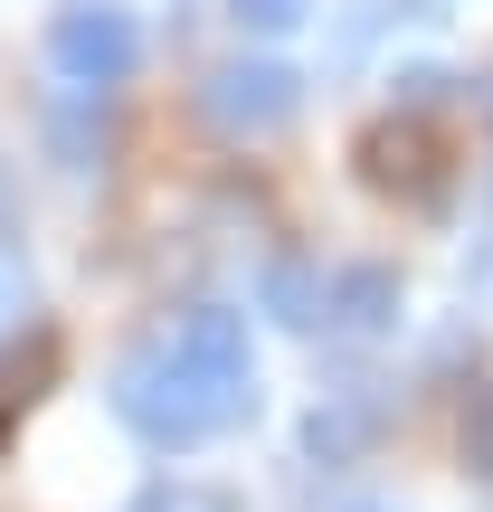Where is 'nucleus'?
Here are the masks:
<instances>
[{
	"mask_svg": "<svg viewBox=\"0 0 493 512\" xmlns=\"http://www.w3.org/2000/svg\"><path fill=\"white\" fill-rule=\"evenodd\" d=\"M114 418H124L143 446L181 456V446H209V437H228L238 418H256V389L200 380L171 342H152V351H133V361L114 370Z\"/></svg>",
	"mask_w": 493,
	"mask_h": 512,
	"instance_id": "obj_1",
	"label": "nucleus"
},
{
	"mask_svg": "<svg viewBox=\"0 0 493 512\" xmlns=\"http://www.w3.org/2000/svg\"><path fill=\"white\" fill-rule=\"evenodd\" d=\"M171 351H181L200 380L256 389V361H247V313H228V304H190V313H181V332H171Z\"/></svg>",
	"mask_w": 493,
	"mask_h": 512,
	"instance_id": "obj_5",
	"label": "nucleus"
},
{
	"mask_svg": "<svg viewBox=\"0 0 493 512\" xmlns=\"http://www.w3.org/2000/svg\"><path fill=\"white\" fill-rule=\"evenodd\" d=\"M19 313H29V275H19V256H10V247H0V332H10Z\"/></svg>",
	"mask_w": 493,
	"mask_h": 512,
	"instance_id": "obj_12",
	"label": "nucleus"
},
{
	"mask_svg": "<svg viewBox=\"0 0 493 512\" xmlns=\"http://www.w3.org/2000/svg\"><path fill=\"white\" fill-rule=\"evenodd\" d=\"M266 313L294 323V332H313V323H323V275H313L304 256H275V266H266Z\"/></svg>",
	"mask_w": 493,
	"mask_h": 512,
	"instance_id": "obj_7",
	"label": "nucleus"
},
{
	"mask_svg": "<svg viewBox=\"0 0 493 512\" xmlns=\"http://www.w3.org/2000/svg\"><path fill=\"white\" fill-rule=\"evenodd\" d=\"M361 181L399 190V200H437V143H427L418 114H389V124L361 133Z\"/></svg>",
	"mask_w": 493,
	"mask_h": 512,
	"instance_id": "obj_4",
	"label": "nucleus"
},
{
	"mask_svg": "<svg viewBox=\"0 0 493 512\" xmlns=\"http://www.w3.org/2000/svg\"><path fill=\"white\" fill-rule=\"evenodd\" d=\"M209 124L228 133V143H256V133H285L294 114H304V76L275 67V57H238V67L209 76Z\"/></svg>",
	"mask_w": 493,
	"mask_h": 512,
	"instance_id": "obj_2",
	"label": "nucleus"
},
{
	"mask_svg": "<svg viewBox=\"0 0 493 512\" xmlns=\"http://www.w3.org/2000/svg\"><path fill=\"white\" fill-rule=\"evenodd\" d=\"M0 437H10V389H0Z\"/></svg>",
	"mask_w": 493,
	"mask_h": 512,
	"instance_id": "obj_13",
	"label": "nucleus"
},
{
	"mask_svg": "<svg viewBox=\"0 0 493 512\" xmlns=\"http://www.w3.org/2000/svg\"><path fill=\"white\" fill-rule=\"evenodd\" d=\"M446 86H456L446 67H408V76H399V114H427V105H446Z\"/></svg>",
	"mask_w": 493,
	"mask_h": 512,
	"instance_id": "obj_11",
	"label": "nucleus"
},
{
	"mask_svg": "<svg viewBox=\"0 0 493 512\" xmlns=\"http://www.w3.org/2000/svg\"><path fill=\"white\" fill-rule=\"evenodd\" d=\"M48 57L76 76V86H124V76H133V57H143V38H133V19H124V10L86 0V10H57Z\"/></svg>",
	"mask_w": 493,
	"mask_h": 512,
	"instance_id": "obj_3",
	"label": "nucleus"
},
{
	"mask_svg": "<svg viewBox=\"0 0 493 512\" xmlns=\"http://www.w3.org/2000/svg\"><path fill=\"white\" fill-rule=\"evenodd\" d=\"M124 512H247L228 484H190V475H152L143 494H133Z\"/></svg>",
	"mask_w": 493,
	"mask_h": 512,
	"instance_id": "obj_8",
	"label": "nucleus"
},
{
	"mask_svg": "<svg viewBox=\"0 0 493 512\" xmlns=\"http://www.w3.org/2000/svg\"><path fill=\"white\" fill-rule=\"evenodd\" d=\"M465 465H475V475H493V389H475V399H465Z\"/></svg>",
	"mask_w": 493,
	"mask_h": 512,
	"instance_id": "obj_10",
	"label": "nucleus"
},
{
	"mask_svg": "<svg viewBox=\"0 0 493 512\" xmlns=\"http://www.w3.org/2000/svg\"><path fill=\"white\" fill-rule=\"evenodd\" d=\"M323 323L351 332V342H370V332L399 323V266H342L323 285Z\"/></svg>",
	"mask_w": 493,
	"mask_h": 512,
	"instance_id": "obj_6",
	"label": "nucleus"
},
{
	"mask_svg": "<svg viewBox=\"0 0 493 512\" xmlns=\"http://www.w3.org/2000/svg\"><path fill=\"white\" fill-rule=\"evenodd\" d=\"M304 10H313V0H228V19H238L247 38H285V29H304Z\"/></svg>",
	"mask_w": 493,
	"mask_h": 512,
	"instance_id": "obj_9",
	"label": "nucleus"
}]
</instances>
